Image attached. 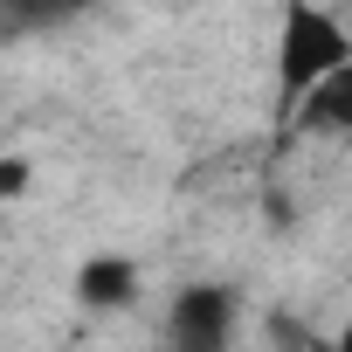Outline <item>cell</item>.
Instances as JSON below:
<instances>
[{
    "mask_svg": "<svg viewBox=\"0 0 352 352\" xmlns=\"http://www.w3.org/2000/svg\"><path fill=\"white\" fill-rule=\"evenodd\" d=\"M338 63H352V35L324 14V8H311V0H290L283 8V28H276V104L290 111L318 76H331Z\"/></svg>",
    "mask_w": 352,
    "mask_h": 352,
    "instance_id": "obj_1",
    "label": "cell"
},
{
    "mask_svg": "<svg viewBox=\"0 0 352 352\" xmlns=\"http://www.w3.org/2000/svg\"><path fill=\"white\" fill-rule=\"evenodd\" d=\"M242 324V297L228 283H187L166 311V338L187 345V352H221Z\"/></svg>",
    "mask_w": 352,
    "mask_h": 352,
    "instance_id": "obj_2",
    "label": "cell"
},
{
    "mask_svg": "<svg viewBox=\"0 0 352 352\" xmlns=\"http://www.w3.org/2000/svg\"><path fill=\"white\" fill-rule=\"evenodd\" d=\"M283 118H290L304 138H331V131L352 138V63H338L331 76H318V83H311Z\"/></svg>",
    "mask_w": 352,
    "mask_h": 352,
    "instance_id": "obj_3",
    "label": "cell"
},
{
    "mask_svg": "<svg viewBox=\"0 0 352 352\" xmlns=\"http://www.w3.org/2000/svg\"><path fill=\"white\" fill-rule=\"evenodd\" d=\"M76 304L83 311H124V304H138V263L131 256H90L76 270Z\"/></svg>",
    "mask_w": 352,
    "mask_h": 352,
    "instance_id": "obj_4",
    "label": "cell"
},
{
    "mask_svg": "<svg viewBox=\"0 0 352 352\" xmlns=\"http://www.w3.org/2000/svg\"><path fill=\"white\" fill-rule=\"evenodd\" d=\"M97 0H0V14H8L14 35H35V28H63L76 14H90Z\"/></svg>",
    "mask_w": 352,
    "mask_h": 352,
    "instance_id": "obj_5",
    "label": "cell"
},
{
    "mask_svg": "<svg viewBox=\"0 0 352 352\" xmlns=\"http://www.w3.org/2000/svg\"><path fill=\"white\" fill-rule=\"evenodd\" d=\"M0 194H8V201H21V194H28V159H21V152L0 159Z\"/></svg>",
    "mask_w": 352,
    "mask_h": 352,
    "instance_id": "obj_6",
    "label": "cell"
},
{
    "mask_svg": "<svg viewBox=\"0 0 352 352\" xmlns=\"http://www.w3.org/2000/svg\"><path fill=\"white\" fill-rule=\"evenodd\" d=\"M338 345H345V352H352V324H345V331H338Z\"/></svg>",
    "mask_w": 352,
    "mask_h": 352,
    "instance_id": "obj_7",
    "label": "cell"
}]
</instances>
